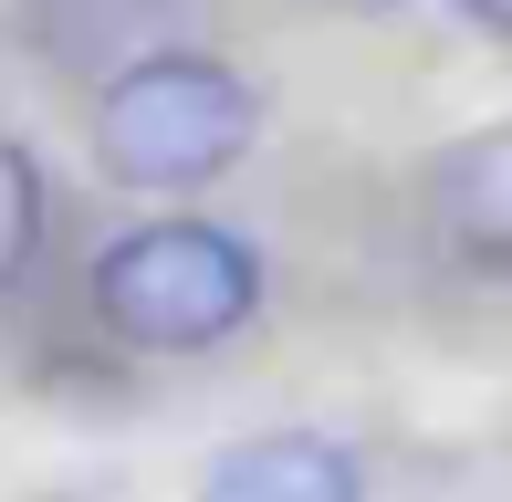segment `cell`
<instances>
[{
	"mask_svg": "<svg viewBox=\"0 0 512 502\" xmlns=\"http://www.w3.org/2000/svg\"><path fill=\"white\" fill-rule=\"evenodd\" d=\"M439 220H450V241L471 251V262L512 272V126L460 136V147L439 157Z\"/></svg>",
	"mask_w": 512,
	"mask_h": 502,
	"instance_id": "obj_4",
	"label": "cell"
},
{
	"mask_svg": "<svg viewBox=\"0 0 512 502\" xmlns=\"http://www.w3.org/2000/svg\"><path fill=\"white\" fill-rule=\"evenodd\" d=\"M262 136V84L220 53H157L115 63L95 95V168L136 199H189L209 178H230Z\"/></svg>",
	"mask_w": 512,
	"mask_h": 502,
	"instance_id": "obj_1",
	"label": "cell"
},
{
	"mask_svg": "<svg viewBox=\"0 0 512 502\" xmlns=\"http://www.w3.org/2000/svg\"><path fill=\"white\" fill-rule=\"evenodd\" d=\"M32 241H42V168L21 136H0V283H21Z\"/></svg>",
	"mask_w": 512,
	"mask_h": 502,
	"instance_id": "obj_5",
	"label": "cell"
},
{
	"mask_svg": "<svg viewBox=\"0 0 512 502\" xmlns=\"http://www.w3.org/2000/svg\"><path fill=\"white\" fill-rule=\"evenodd\" d=\"M335 11H356V21H387V11H408V0H335Z\"/></svg>",
	"mask_w": 512,
	"mask_h": 502,
	"instance_id": "obj_7",
	"label": "cell"
},
{
	"mask_svg": "<svg viewBox=\"0 0 512 502\" xmlns=\"http://www.w3.org/2000/svg\"><path fill=\"white\" fill-rule=\"evenodd\" d=\"M460 11H471L481 32H512V0H460Z\"/></svg>",
	"mask_w": 512,
	"mask_h": 502,
	"instance_id": "obj_6",
	"label": "cell"
},
{
	"mask_svg": "<svg viewBox=\"0 0 512 502\" xmlns=\"http://www.w3.org/2000/svg\"><path fill=\"white\" fill-rule=\"evenodd\" d=\"M262 314V241L220 220H136L95 262V325L136 356H209Z\"/></svg>",
	"mask_w": 512,
	"mask_h": 502,
	"instance_id": "obj_2",
	"label": "cell"
},
{
	"mask_svg": "<svg viewBox=\"0 0 512 502\" xmlns=\"http://www.w3.org/2000/svg\"><path fill=\"white\" fill-rule=\"evenodd\" d=\"M199 502H366V461L324 429H251L199 471Z\"/></svg>",
	"mask_w": 512,
	"mask_h": 502,
	"instance_id": "obj_3",
	"label": "cell"
}]
</instances>
